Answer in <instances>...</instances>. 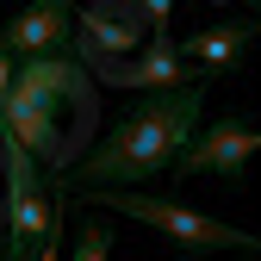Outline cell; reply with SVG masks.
<instances>
[{
    "mask_svg": "<svg viewBox=\"0 0 261 261\" xmlns=\"http://www.w3.org/2000/svg\"><path fill=\"white\" fill-rule=\"evenodd\" d=\"M180 56H187V69H193V81H224V75H237L243 62L255 56V19H218V25H205V31H193V38L180 44Z\"/></svg>",
    "mask_w": 261,
    "mask_h": 261,
    "instance_id": "8992f818",
    "label": "cell"
},
{
    "mask_svg": "<svg viewBox=\"0 0 261 261\" xmlns=\"http://www.w3.org/2000/svg\"><path fill=\"white\" fill-rule=\"evenodd\" d=\"M93 81H87V69L62 50V56H38V62H19L13 69V93H25V100H38L44 112H62L75 100V112H87L93 106V93H87Z\"/></svg>",
    "mask_w": 261,
    "mask_h": 261,
    "instance_id": "52a82bcc",
    "label": "cell"
},
{
    "mask_svg": "<svg viewBox=\"0 0 261 261\" xmlns=\"http://www.w3.org/2000/svg\"><path fill=\"white\" fill-rule=\"evenodd\" d=\"M143 25L168 31V0H100V7H75V62H124L143 50Z\"/></svg>",
    "mask_w": 261,
    "mask_h": 261,
    "instance_id": "3957f363",
    "label": "cell"
},
{
    "mask_svg": "<svg viewBox=\"0 0 261 261\" xmlns=\"http://www.w3.org/2000/svg\"><path fill=\"white\" fill-rule=\"evenodd\" d=\"M106 224H81V237H75V261H106Z\"/></svg>",
    "mask_w": 261,
    "mask_h": 261,
    "instance_id": "9c48e42d",
    "label": "cell"
},
{
    "mask_svg": "<svg viewBox=\"0 0 261 261\" xmlns=\"http://www.w3.org/2000/svg\"><path fill=\"white\" fill-rule=\"evenodd\" d=\"M69 31H75V7H62V0H38V7H25L19 19L0 25V56H13V62L62 56Z\"/></svg>",
    "mask_w": 261,
    "mask_h": 261,
    "instance_id": "ba28073f",
    "label": "cell"
},
{
    "mask_svg": "<svg viewBox=\"0 0 261 261\" xmlns=\"http://www.w3.org/2000/svg\"><path fill=\"white\" fill-rule=\"evenodd\" d=\"M255 149H261V130L249 118H237V112H218L199 137L187 143V155L174 162V180H187V174H230L237 180Z\"/></svg>",
    "mask_w": 261,
    "mask_h": 261,
    "instance_id": "277c9868",
    "label": "cell"
},
{
    "mask_svg": "<svg viewBox=\"0 0 261 261\" xmlns=\"http://www.w3.org/2000/svg\"><path fill=\"white\" fill-rule=\"evenodd\" d=\"M93 81L100 87H155V93H174V87H199L187 69L180 44H168V31H155V38L130 56V62H87Z\"/></svg>",
    "mask_w": 261,
    "mask_h": 261,
    "instance_id": "5b68a950",
    "label": "cell"
},
{
    "mask_svg": "<svg viewBox=\"0 0 261 261\" xmlns=\"http://www.w3.org/2000/svg\"><path fill=\"white\" fill-rule=\"evenodd\" d=\"M199 118H205V87H174V93H149L143 106H130L100 143H93L69 174H56L50 193H124L137 180L168 174L174 162L187 155V143L199 137Z\"/></svg>",
    "mask_w": 261,
    "mask_h": 261,
    "instance_id": "6da1fadb",
    "label": "cell"
},
{
    "mask_svg": "<svg viewBox=\"0 0 261 261\" xmlns=\"http://www.w3.org/2000/svg\"><path fill=\"white\" fill-rule=\"evenodd\" d=\"M7 93H13V56H0V106H7Z\"/></svg>",
    "mask_w": 261,
    "mask_h": 261,
    "instance_id": "30bf717a",
    "label": "cell"
},
{
    "mask_svg": "<svg viewBox=\"0 0 261 261\" xmlns=\"http://www.w3.org/2000/svg\"><path fill=\"white\" fill-rule=\"evenodd\" d=\"M255 19H261V13H255Z\"/></svg>",
    "mask_w": 261,
    "mask_h": 261,
    "instance_id": "5bb4252c",
    "label": "cell"
},
{
    "mask_svg": "<svg viewBox=\"0 0 261 261\" xmlns=\"http://www.w3.org/2000/svg\"><path fill=\"white\" fill-rule=\"evenodd\" d=\"M0 261H31V255H13V249H0Z\"/></svg>",
    "mask_w": 261,
    "mask_h": 261,
    "instance_id": "7c38bea8",
    "label": "cell"
},
{
    "mask_svg": "<svg viewBox=\"0 0 261 261\" xmlns=\"http://www.w3.org/2000/svg\"><path fill=\"white\" fill-rule=\"evenodd\" d=\"M69 199H87V205H106V212H124V218H137L149 224V230H162L168 243L193 249V255H212V249H255L261 255V237L249 230H230V224H218L205 212H193V205H174V199H155V193H69Z\"/></svg>",
    "mask_w": 261,
    "mask_h": 261,
    "instance_id": "7a4b0ae2",
    "label": "cell"
},
{
    "mask_svg": "<svg viewBox=\"0 0 261 261\" xmlns=\"http://www.w3.org/2000/svg\"><path fill=\"white\" fill-rule=\"evenodd\" d=\"M0 149H7V137H0Z\"/></svg>",
    "mask_w": 261,
    "mask_h": 261,
    "instance_id": "4fadbf2b",
    "label": "cell"
},
{
    "mask_svg": "<svg viewBox=\"0 0 261 261\" xmlns=\"http://www.w3.org/2000/svg\"><path fill=\"white\" fill-rule=\"evenodd\" d=\"M31 261H56V249H50V243H44V249H38V255H31Z\"/></svg>",
    "mask_w": 261,
    "mask_h": 261,
    "instance_id": "8fae6325",
    "label": "cell"
}]
</instances>
